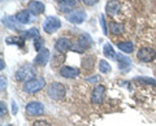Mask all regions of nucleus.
I'll list each match as a JSON object with an SVG mask.
<instances>
[{
	"label": "nucleus",
	"instance_id": "nucleus-1",
	"mask_svg": "<svg viewBox=\"0 0 156 126\" xmlns=\"http://www.w3.org/2000/svg\"><path fill=\"white\" fill-rule=\"evenodd\" d=\"M35 68H34L33 65H23L21 66L20 69L16 72V74H14V78H16L17 81L20 82H27V81H30L33 78H35Z\"/></svg>",
	"mask_w": 156,
	"mask_h": 126
},
{
	"label": "nucleus",
	"instance_id": "nucleus-2",
	"mask_svg": "<svg viewBox=\"0 0 156 126\" xmlns=\"http://www.w3.org/2000/svg\"><path fill=\"white\" fill-rule=\"evenodd\" d=\"M47 94L53 100H61V99L65 98V94H66L65 86L62 83H60V82H53V83H51L48 86Z\"/></svg>",
	"mask_w": 156,
	"mask_h": 126
},
{
	"label": "nucleus",
	"instance_id": "nucleus-3",
	"mask_svg": "<svg viewBox=\"0 0 156 126\" xmlns=\"http://www.w3.org/2000/svg\"><path fill=\"white\" fill-rule=\"evenodd\" d=\"M44 86H46V81L43 78H33L25 82V85L22 86V90L27 94H35L38 91H41Z\"/></svg>",
	"mask_w": 156,
	"mask_h": 126
},
{
	"label": "nucleus",
	"instance_id": "nucleus-4",
	"mask_svg": "<svg viewBox=\"0 0 156 126\" xmlns=\"http://www.w3.org/2000/svg\"><path fill=\"white\" fill-rule=\"evenodd\" d=\"M60 27H61L60 20H58L57 17H53V16L47 17L44 20V22H43V30H44L47 34H53Z\"/></svg>",
	"mask_w": 156,
	"mask_h": 126
},
{
	"label": "nucleus",
	"instance_id": "nucleus-5",
	"mask_svg": "<svg viewBox=\"0 0 156 126\" xmlns=\"http://www.w3.org/2000/svg\"><path fill=\"white\" fill-rule=\"evenodd\" d=\"M90 46H91V39L83 34V35H81L80 38H78V42L76 43V44L72 46V51L78 52V53H83Z\"/></svg>",
	"mask_w": 156,
	"mask_h": 126
},
{
	"label": "nucleus",
	"instance_id": "nucleus-6",
	"mask_svg": "<svg viewBox=\"0 0 156 126\" xmlns=\"http://www.w3.org/2000/svg\"><path fill=\"white\" fill-rule=\"evenodd\" d=\"M136 57L143 62H150L156 57V52H155V50H152V48H150V47H143L138 51Z\"/></svg>",
	"mask_w": 156,
	"mask_h": 126
},
{
	"label": "nucleus",
	"instance_id": "nucleus-7",
	"mask_svg": "<svg viewBox=\"0 0 156 126\" xmlns=\"http://www.w3.org/2000/svg\"><path fill=\"white\" fill-rule=\"evenodd\" d=\"M44 113V107L39 101H31L26 105V114L27 116H42Z\"/></svg>",
	"mask_w": 156,
	"mask_h": 126
},
{
	"label": "nucleus",
	"instance_id": "nucleus-8",
	"mask_svg": "<svg viewBox=\"0 0 156 126\" xmlns=\"http://www.w3.org/2000/svg\"><path fill=\"white\" fill-rule=\"evenodd\" d=\"M105 95V87L103 85H96L91 93V101L94 104H101Z\"/></svg>",
	"mask_w": 156,
	"mask_h": 126
},
{
	"label": "nucleus",
	"instance_id": "nucleus-9",
	"mask_svg": "<svg viewBox=\"0 0 156 126\" xmlns=\"http://www.w3.org/2000/svg\"><path fill=\"white\" fill-rule=\"evenodd\" d=\"M66 20L72 22V23H76V25H80L86 20V13L82 11V9H78V11H73L70 13L66 14Z\"/></svg>",
	"mask_w": 156,
	"mask_h": 126
},
{
	"label": "nucleus",
	"instance_id": "nucleus-10",
	"mask_svg": "<svg viewBox=\"0 0 156 126\" xmlns=\"http://www.w3.org/2000/svg\"><path fill=\"white\" fill-rule=\"evenodd\" d=\"M48 60H50V51H48L47 48H43V50L39 51V53L35 56V59H34V64L39 65V66H43V65L47 64Z\"/></svg>",
	"mask_w": 156,
	"mask_h": 126
},
{
	"label": "nucleus",
	"instance_id": "nucleus-11",
	"mask_svg": "<svg viewBox=\"0 0 156 126\" xmlns=\"http://www.w3.org/2000/svg\"><path fill=\"white\" fill-rule=\"evenodd\" d=\"M27 11L30 13H33V14H35V16L42 14L43 12H44V4H43L42 2H39V0H31L27 5Z\"/></svg>",
	"mask_w": 156,
	"mask_h": 126
},
{
	"label": "nucleus",
	"instance_id": "nucleus-12",
	"mask_svg": "<svg viewBox=\"0 0 156 126\" xmlns=\"http://www.w3.org/2000/svg\"><path fill=\"white\" fill-rule=\"evenodd\" d=\"M55 48H56V51H58L60 53H65L69 50H72V43L68 38H60V39L56 40Z\"/></svg>",
	"mask_w": 156,
	"mask_h": 126
},
{
	"label": "nucleus",
	"instance_id": "nucleus-13",
	"mask_svg": "<svg viewBox=\"0 0 156 126\" xmlns=\"http://www.w3.org/2000/svg\"><path fill=\"white\" fill-rule=\"evenodd\" d=\"M60 74L64 78H76L80 74V69L78 68H73V66H62L60 69Z\"/></svg>",
	"mask_w": 156,
	"mask_h": 126
},
{
	"label": "nucleus",
	"instance_id": "nucleus-14",
	"mask_svg": "<svg viewBox=\"0 0 156 126\" xmlns=\"http://www.w3.org/2000/svg\"><path fill=\"white\" fill-rule=\"evenodd\" d=\"M117 61H119V69L122 70V72H128L130 68H131V60L129 59V57H126L124 55H121V53H119V55L116 56Z\"/></svg>",
	"mask_w": 156,
	"mask_h": 126
},
{
	"label": "nucleus",
	"instance_id": "nucleus-15",
	"mask_svg": "<svg viewBox=\"0 0 156 126\" xmlns=\"http://www.w3.org/2000/svg\"><path fill=\"white\" fill-rule=\"evenodd\" d=\"M120 8H121V4H120L119 0H111V2L107 3L105 11L108 14H111V16H115V14L119 13Z\"/></svg>",
	"mask_w": 156,
	"mask_h": 126
},
{
	"label": "nucleus",
	"instance_id": "nucleus-16",
	"mask_svg": "<svg viewBox=\"0 0 156 126\" xmlns=\"http://www.w3.org/2000/svg\"><path fill=\"white\" fill-rule=\"evenodd\" d=\"M56 2L58 3V5H60V8L62 9L64 12L66 11H70V9L76 5V0H56Z\"/></svg>",
	"mask_w": 156,
	"mask_h": 126
},
{
	"label": "nucleus",
	"instance_id": "nucleus-17",
	"mask_svg": "<svg viewBox=\"0 0 156 126\" xmlns=\"http://www.w3.org/2000/svg\"><path fill=\"white\" fill-rule=\"evenodd\" d=\"M16 20L20 22V23H29L30 21V12L29 11H21L16 14Z\"/></svg>",
	"mask_w": 156,
	"mask_h": 126
},
{
	"label": "nucleus",
	"instance_id": "nucleus-18",
	"mask_svg": "<svg viewBox=\"0 0 156 126\" xmlns=\"http://www.w3.org/2000/svg\"><path fill=\"white\" fill-rule=\"evenodd\" d=\"M117 47L125 53H130L134 50V44L131 42H119L117 43Z\"/></svg>",
	"mask_w": 156,
	"mask_h": 126
},
{
	"label": "nucleus",
	"instance_id": "nucleus-19",
	"mask_svg": "<svg viewBox=\"0 0 156 126\" xmlns=\"http://www.w3.org/2000/svg\"><path fill=\"white\" fill-rule=\"evenodd\" d=\"M109 30L112 34H122L124 30H125V27L122 23H119V22H109Z\"/></svg>",
	"mask_w": 156,
	"mask_h": 126
},
{
	"label": "nucleus",
	"instance_id": "nucleus-20",
	"mask_svg": "<svg viewBox=\"0 0 156 126\" xmlns=\"http://www.w3.org/2000/svg\"><path fill=\"white\" fill-rule=\"evenodd\" d=\"M38 37H41L39 35V30L37 27H31V29H29L27 31H23L22 33V38L23 39H29V38H38Z\"/></svg>",
	"mask_w": 156,
	"mask_h": 126
},
{
	"label": "nucleus",
	"instance_id": "nucleus-21",
	"mask_svg": "<svg viewBox=\"0 0 156 126\" xmlns=\"http://www.w3.org/2000/svg\"><path fill=\"white\" fill-rule=\"evenodd\" d=\"M94 62H95V57L94 56H86L83 60H82V65L86 70H91L94 68Z\"/></svg>",
	"mask_w": 156,
	"mask_h": 126
},
{
	"label": "nucleus",
	"instance_id": "nucleus-22",
	"mask_svg": "<svg viewBox=\"0 0 156 126\" xmlns=\"http://www.w3.org/2000/svg\"><path fill=\"white\" fill-rule=\"evenodd\" d=\"M25 39L22 37H8L5 39V43L8 44H17V46H22Z\"/></svg>",
	"mask_w": 156,
	"mask_h": 126
},
{
	"label": "nucleus",
	"instance_id": "nucleus-23",
	"mask_svg": "<svg viewBox=\"0 0 156 126\" xmlns=\"http://www.w3.org/2000/svg\"><path fill=\"white\" fill-rule=\"evenodd\" d=\"M103 53H104V56H105V57H108V59H111V60L116 59L115 51H113V48H112L111 44H105V46H104V48H103Z\"/></svg>",
	"mask_w": 156,
	"mask_h": 126
},
{
	"label": "nucleus",
	"instance_id": "nucleus-24",
	"mask_svg": "<svg viewBox=\"0 0 156 126\" xmlns=\"http://www.w3.org/2000/svg\"><path fill=\"white\" fill-rule=\"evenodd\" d=\"M99 70L101 72V73H109L111 65L105 60H99Z\"/></svg>",
	"mask_w": 156,
	"mask_h": 126
},
{
	"label": "nucleus",
	"instance_id": "nucleus-25",
	"mask_svg": "<svg viewBox=\"0 0 156 126\" xmlns=\"http://www.w3.org/2000/svg\"><path fill=\"white\" fill-rule=\"evenodd\" d=\"M136 81L142 82L144 85H151V86H156V79L154 78H148V77H136Z\"/></svg>",
	"mask_w": 156,
	"mask_h": 126
},
{
	"label": "nucleus",
	"instance_id": "nucleus-26",
	"mask_svg": "<svg viewBox=\"0 0 156 126\" xmlns=\"http://www.w3.org/2000/svg\"><path fill=\"white\" fill-rule=\"evenodd\" d=\"M64 60H65V55H64V53H57V56L52 60V64H53V66H56V65L58 66L60 64L64 62Z\"/></svg>",
	"mask_w": 156,
	"mask_h": 126
},
{
	"label": "nucleus",
	"instance_id": "nucleus-27",
	"mask_svg": "<svg viewBox=\"0 0 156 126\" xmlns=\"http://www.w3.org/2000/svg\"><path fill=\"white\" fill-rule=\"evenodd\" d=\"M34 47H35L37 51L43 50V39H42L41 37H38V38H35V39H34Z\"/></svg>",
	"mask_w": 156,
	"mask_h": 126
},
{
	"label": "nucleus",
	"instance_id": "nucleus-28",
	"mask_svg": "<svg viewBox=\"0 0 156 126\" xmlns=\"http://www.w3.org/2000/svg\"><path fill=\"white\" fill-rule=\"evenodd\" d=\"M100 25L101 27H103V33L105 34H108V29H107V23H105V20H104V16H100Z\"/></svg>",
	"mask_w": 156,
	"mask_h": 126
},
{
	"label": "nucleus",
	"instance_id": "nucleus-29",
	"mask_svg": "<svg viewBox=\"0 0 156 126\" xmlns=\"http://www.w3.org/2000/svg\"><path fill=\"white\" fill-rule=\"evenodd\" d=\"M33 126H51L50 124L47 122V121H43V120H38L35 122L33 124Z\"/></svg>",
	"mask_w": 156,
	"mask_h": 126
},
{
	"label": "nucleus",
	"instance_id": "nucleus-30",
	"mask_svg": "<svg viewBox=\"0 0 156 126\" xmlns=\"http://www.w3.org/2000/svg\"><path fill=\"white\" fill-rule=\"evenodd\" d=\"M99 79H100L99 75H94V77H89V78H86V81L89 82V83H96Z\"/></svg>",
	"mask_w": 156,
	"mask_h": 126
},
{
	"label": "nucleus",
	"instance_id": "nucleus-31",
	"mask_svg": "<svg viewBox=\"0 0 156 126\" xmlns=\"http://www.w3.org/2000/svg\"><path fill=\"white\" fill-rule=\"evenodd\" d=\"M0 108H2V117H4V116H7V107H5V103H4V101H2V103H0Z\"/></svg>",
	"mask_w": 156,
	"mask_h": 126
},
{
	"label": "nucleus",
	"instance_id": "nucleus-32",
	"mask_svg": "<svg viewBox=\"0 0 156 126\" xmlns=\"http://www.w3.org/2000/svg\"><path fill=\"white\" fill-rule=\"evenodd\" d=\"M99 2V0H83V3L86 4V5H89V7H92V5H95V4Z\"/></svg>",
	"mask_w": 156,
	"mask_h": 126
},
{
	"label": "nucleus",
	"instance_id": "nucleus-33",
	"mask_svg": "<svg viewBox=\"0 0 156 126\" xmlns=\"http://www.w3.org/2000/svg\"><path fill=\"white\" fill-rule=\"evenodd\" d=\"M18 112V108H17V104H16V101L12 100V113L13 114H16Z\"/></svg>",
	"mask_w": 156,
	"mask_h": 126
},
{
	"label": "nucleus",
	"instance_id": "nucleus-34",
	"mask_svg": "<svg viewBox=\"0 0 156 126\" xmlns=\"http://www.w3.org/2000/svg\"><path fill=\"white\" fill-rule=\"evenodd\" d=\"M0 81H2V85H0V89L4 90V89H5V86H7V79L4 78L3 75H2V77H0Z\"/></svg>",
	"mask_w": 156,
	"mask_h": 126
},
{
	"label": "nucleus",
	"instance_id": "nucleus-35",
	"mask_svg": "<svg viewBox=\"0 0 156 126\" xmlns=\"http://www.w3.org/2000/svg\"><path fill=\"white\" fill-rule=\"evenodd\" d=\"M0 69H4V60H3V57H2V59H0Z\"/></svg>",
	"mask_w": 156,
	"mask_h": 126
}]
</instances>
